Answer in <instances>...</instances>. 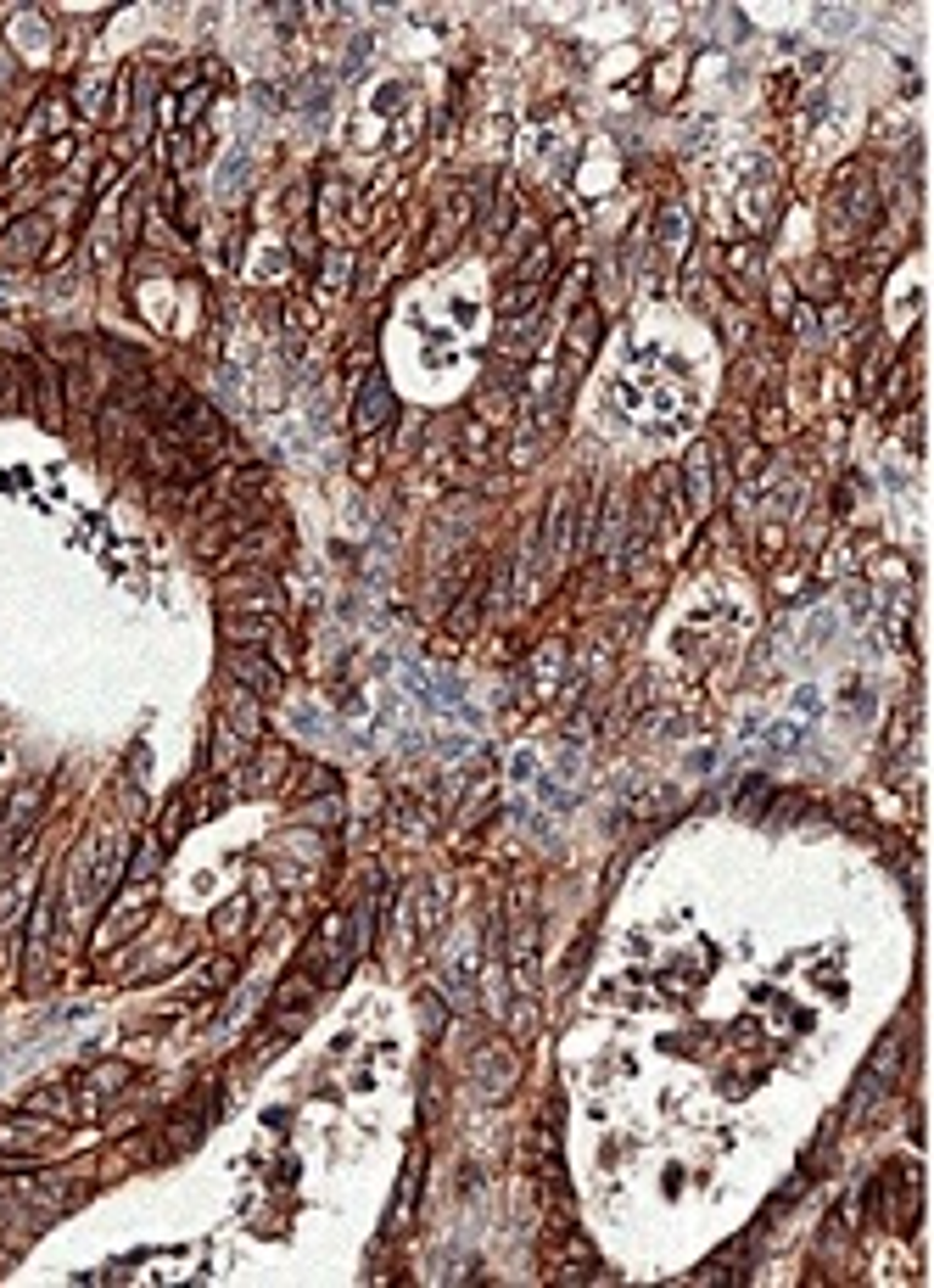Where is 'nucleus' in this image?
I'll list each match as a JSON object with an SVG mask.
<instances>
[{
	"mask_svg": "<svg viewBox=\"0 0 934 1288\" xmlns=\"http://www.w3.org/2000/svg\"><path fill=\"white\" fill-rule=\"evenodd\" d=\"M230 667H235V679L241 683H252V695H280V673H274V667H269L264 656H230Z\"/></svg>",
	"mask_w": 934,
	"mask_h": 1288,
	"instance_id": "423d86ee",
	"label": "nucleus"
},
{
	"mask_svg": "<svg viewBox=\"0 0 934 1288\" xmlns=\"http://www.w3.org/2000/svg\"><path fill=\"white\" fill-rule=\"evenodd\" d=\"M661 236H666V252L677 258L683 241H689V219H683V207H666V213H661Z\"/></svg>",
	"mask_w": 934,
	"mask_h": 1288,
	"instance_id": "6e6552de",
	"label": "nucleus"
},
{
	"mask_svg": "<svg viewBox=\"0 0 934 1288\" xmlns=\"http://www.w3.org/2000/svg\"><path fill=\"white\" fill-rule=\"evenodd\" d=\"M364 941H370L364 913H331V919L319 925V936L308 941V952H303V975L325 980V986L347 980V970H353V958L364 952Z\"/></svg>",
	"mask_w": 934,
	"mask_h": 1288,
	"instance_id": "f257e3e1",
	"label": "nucleus"
},
{
	"mask_svg": "<svg viewBox=\"0 0 934 1288\" xmlns=\"http://www.w3.org/2000/svg\"><path fill=\"white\" fill-rule=\"evenodd\" d=\"M901 1059H907V1048H901V1037H884L879 1042V1053L868 1059V1070H862V1082H856V1098H850V1115H862V1109L873 1104V1098H884L895 1086V1076H901Z\"/></svg>",
	"mask_w": 934,
	"mask_h": 1288,
	"instance_id": "f03ea898",
	"label": "nucleus"
},
{
	"mask_svg": "<svg viewBox=\"0 0 934 1288\" xmlns=\"http://www.w3.org/2000/svg\"><path fill=\"white\" fill-rule=\"evenodd\" d=\"M241 180H246V158H230V163H224V174H219V191H224V197H235V191H241Z\"/></svg>",
	"mask_w": 934,
	"mask_h": 1288,
	"instance_id": "9d476101",
	"label": "nucleus"
},
{
	"mask_svg": "<svg viewBox=\"0 0 934 1288\" xmlns=\"http://www.w3.org/2000/svg\"><path fill=\"white\" fill-rule=\"evenodd\" d=\"M588 516V510H577V494H559L555 504H549V566H571L577 561V521Z\"/></svg>",
	"mask_w": 934,
	"mask_h": 1288,
	"instance_id": "7ed1b4c3",
	"label": "nucleus"
},
{
	"mask_svg": "<svg viewBox=\"0 0 934 1288\" xmlns=\"http://www.w3.org/2000/svg\"><path fill=\"white\" fill-rule=\"evenodd\" d=\"M448 1025V1009H443V997H425V1031H431V1037H437V1031H443Z\"/></svg>",
	"mask_w": 934,
	"mask_h": 1288,
	"instance_id": "9b49d317",
	"label": "nucleus"
},
{
	"mask_svg": "<svg viewBox=\"0 0 934 1288\" xmlns=\"http://www.w3.org/2000/svg\"><path fill=\"white\" fill-rule=\"evenodd\" d=\"M476 622H482V583L470 588V594H465V606H459L453 616H448V628H453V633H470Z\"/></svg>",
	"mask_w": 934,
	"mask_h": 1288,
	"instance_id": "1a4fd4ad",
	"label": "nucleus"
},
{
	"mask_svg": "<svg viewBox=\"0 0 934 1288\" xmlns=\"http://www.w3.org/2000/svg\"><path fill=\"white\" fill-rule=\"evenodd\" d=\"M683 476H689V510L694 516H705L716 504V488H711V443H694L689 460H683Z\"/></svg>",
	"mask_w": 934,
	"mask_h": 1288,
	"instance_id": "20e7f679",
	"label": "nucleus"
},
{
	"mask_svg": "<svg viewBox=\"0 0 934 1288\" xmlns=\"http://www.w3.org/2000/svg\"><path fill=\"white\" fill-rule=\"evenodd\" d=\"M34 382H40V415H45V426H62V392H56V370L34 364Z\"/></svg>",
	"mask_w": 934,
	"mask_h": 1288,
	"instance_id": "0eeeda50",
	"label": "nucleus"
},
{
	"mask_svg": "<svg viewBox=\"0 0 934 1288\" xmlns=\"http://www.w3.org/2000/svg\"><path fill=\"white\" fill-rule=\"evenodd\" d=\"M386 415H392V386H386V376H370L353 404V431H380Z\"/></svg>",
	"mask_w": 934,
	"mask_h": 1288,
	"instance_id": "39448f33",
	"label": "nucleus"
}]
</instances>
